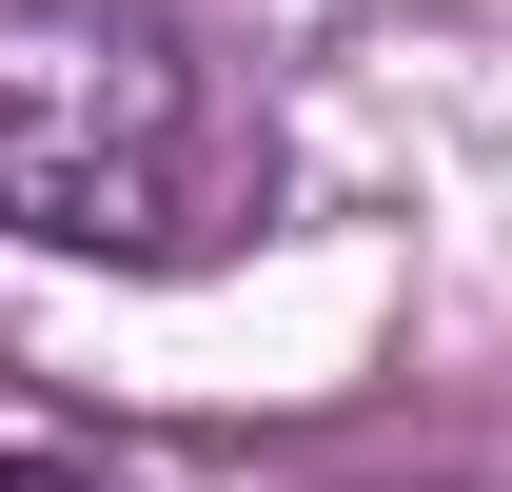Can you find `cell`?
Here are the masks:
<instances>
[{
    "label": "cell",
    "instance_id": "1",
    "mask_svg": "<svg viewBox=\"0 0 512 492\" xmlns=\"http://www.w3.org/2000/svg\"><path fill=\"white\" fill-rule=\"evenodd\" d=\"M276 197V138L178 0H0V237L20 256H217Z\"/></svg>",
    "mask_w": 512,
    "mask_h": 492
},
{
    "label": "cell",
    "instance_id": "2",
    "mask_svg": "<svg viewBox=\"0 0 512 492\" xmlns=\"http://www.w3.org/2000/svg\"><path fill=\"white\" fill-rule=\"evenodd\" d=\"M0 492H99V473H79V453H0Z\"/></svg>",
    "mask_w": 512,
    "mask_h": 492
}]
</instances>
